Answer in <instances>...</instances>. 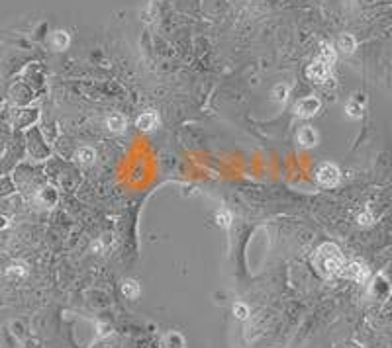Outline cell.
I'll return each instance as SVG.
<instances>
[{
    "label": "cell",
    "instance_id": "1",
    "mask_svg": "<svg viewBox=\"0 0 392 348\" xmlns=\"http://www.w3.org/2000/svg\"><path fill=\"white\" fill-rule=\"evenodd\" d=\"M314 264H316L318 272L322 276H339L345 266V258H343L342 250L333 243H324L322 247H318L316 254H314Z\"/></svg>",
    "mask_w": 392,
    "mask_h": 348
},
{
    "label": "cell",
    "instance_id": "2",
    "mask_svg": "<svg viewBox=\"0 0 392 348\" xmlns=\"http://www.w3.org/2000/svg\"><path fill=\"white\" fill-rule=\"evenodd\" d=\"M316 178H318V182H320L322 186L333 188V186H337V184H339V180H342V172H339L337 164H333V162H324V164H320V168H318Z\"/></svg>",
    "mask_w": 392,
    "mask_h": 348
},
{
    "label": "cell",
    "instance_id": "3",
    "mask_svg": "<svg viewBox=\"0 0 392 348\" xmlns=\"http://www.w3.org/2000/svg\"><path fill=\"white\" fill-rule=\"evenodd\" d=\"M320 108H322V102L316 96H308V98H302L296 102L294 112H296L298 118H312V115H316L320 112Z\"/></svg>",
    "mask_w": 392,
    "mask_h": 348
},
{
    "label": "cell",
    "instance_id": "4",
    "mask_svg": "<svg viewBox=\"0 0 392 348\" xmlns=\"http://www.w3.org/2000/svg\"><path fill=\"white\" fill-rule=\"evenodd\" d=\"M339 276H345V278L355 280V282H365L369 278V268L363 262H345V266H343Z\"/></svg>",
    "mask_w": 392,
    "mask_h": 348
},
{
    "label": "cell",
    "instance_id": "5",
    "mask_svg": "<svg viewBox=\"0 0 392 348\" xmlns=\"http://www.w3.org/2000/svg\"><path fill=\"white\" fill-rule=\"evenodd\" d=\"M329 71H331V67H329L328 63L318 59V61H314L308 67V76H310L314 82H326L329 76Z\"/></svg>",
    "mask_w": 392,
    "mask_h": 348
},
{
    "label": "cell",
    "instance_id": "6",
    "mask_svg": "<svg viewBox=\"0 0 392 348\" xmlns=\"http://www.w3.org/2000/svg\"><path fill=\"white\" fill-rule=\"evenodd\" d=\"M298 143L304 145V147H314L318 145V141H320V135H318V131L314 127H310V125H304L298 129Z\"/></svg>",
    "mask_w": 392,
    "mask_h": 348
},
{
    "label": "cell",
    "instance_id": "7",
    "mask_svg": "<svg viewBox=\"0 0 392 348\" xmlns=\"http://www.w3.org/2000/svg\"><path fill=\"white\" fill-rule=\"evenodd\" d=\"M157 125H159V115H157V112H151V110H149V112H143L138 118V127L141 131H151Z\"/></svg>",
    "mask_w": 392,
    "mask_h": 348
},
{
    "label": "cell",
    "instance_id": "8",
    "mask_svg": "<svg viewBox=\"0 0 392 348\" xmlns=\"http://www.w3.org/2000/svg\"><path fill=\"white\" fill-rule=\"evenodd\" d=\"M126 118L120 115V113H110L106 118V127L112 131V133H124L126 131Z\"/></svg>",
    "mask_w": 392,
    "mask_h": 348
},
{
    "label": "cell",
    "instance_id": "9",
    "mask_svg": "<svg viewBox=\"0 0 392 348\" xmlns=\"http://www.w3.org/2000/svg\"><path fill=\"white\" fill-rule=\"evenodd\" d=\"M75 159H76V162L89 166V164H92V162L96 161V151L92 149V147H81V149H76Z\"/></svg>",
    "mask_w": 392,
    "mask_h": 348
},
{
    "label": "cell",
    "instance_id": "10",
    "mask_svg": "<svg viewBox=\"0 0 392 348\" xmlns=\"http://www.w3.org/2000/svg\"><path fill=\"white\" fill-rule=\"evenodd\" d=\"M51 43H53L57 49H67V47H69V43H71V38H69V34H67V32L59 30V32H55V34H53Z\"/></svg>",
    "mask_w": 392,
    "mask_h": 348
},
{
    "label": "cell",
    "instance_id": "11",
    "mask_svg": "<svg viewBox=\"0 0 392 348\" xmlns=\"http://www.w3.org/2000/svg\"><path fill=\"white\" fill-rule=\"evenodd\" d=\"M320 59L324 63H328L329 67H331L333 61H335V49H333L329 43H322V47H320Z\"/></svg>",
    "mask_w": 392,
    "mask_h": 348
},
{
    "label": "cell",
    "instance_id": "12",
    "mask_svg": "<svg viewBox=\"0 0 392 348\" xmlns=\"http://www.w3.org/2000/svg\"><path fill=\"white\" fill-rule=\"evenodd\" d=\"M355 38L353 36H349V34H343L342 38H339V41H337V47L343 51V53H353L355 51Z\"/></svg>",
    "mask_w": 392,
    "mask_h": 348
},
{
    "label": "cell",
    "instance_id": "13",
    "mask_svg": "<svg viewBox=\"0 0 392 348\" xmlns=\"http://www.w3.org/2000/svg\"><path fill=\"white\" fill-rule=\"evenodd\" d=\"M122 294L129 299H136L139 296V286L138 282H134V280H126L124 284H122Z\"/></svg>",
    "mask_w": 392,
    "mask_h": 348
},
{
    "label": "cell",
    "instance_id": "14",
    "mask_svg": "<svg viewBox=\"0 0 392 348\" xmlns=\"http://www.w3.org/2000/svg\"><path fill=\"white\" fill-rule=\"evenodd\" d=\"M289 86L286 84H278L275 90H273V96H275V100H278V104H284L286 102V98H289Z\"/></svg>",
    "mask_w": 392,
    "mask_h": 348
},
{
    "label": "cell",
    "instance_id": "15",
    "mask_svg": "<svg viewBox=\"0 0 392 348\" xmlns=\"http://www.w3.org/2000/svg\"><path fill=\"white\" fill-rule=\"evenodd\" d=\"M216 221L220 227H224V229H228L229 223H231V213L226 212V210H220V212L216 213Z\"/></svg>",
    "mask_w": 392,
    "mask_h": 348
},
{
    "label": "cell",
    "instance_id": "16",
    "mask_svg": "<svg viewBox=\"0 0 392 348\" xmlns=\"http://www.w3.org/2000/svg\"><path fill=\"white\" fill-rule=\"evenodd\" d=\"M233 313H236L238 319H247V317H249V309H247L245 303H236V305H233Z\"/></svg>",
    "mask_w": 392,
    "mask_h": 348
},
{
    "label": "cell",
    "instance_id": "17",
    "mask_svg": "<svg viewBox=\"0 0 392 348\" xmlns=\"http://www.w3.org/2000/svg\"><path fill=\"white\" fill-rule=\"evenodd\" d=\"M347 113H349L351 118H361V113H363V112H361V108H359V106L355 104L353 100H351V102L347 104Z\"/></svg>",
    "mask_w": 392,
    "mask_h": 348
},
{
    "label": "cell",
    "instance_id": "18",
    "mask_svg": "<svg viewBox=\"0 0 392 348\" xmlns=\"http://www.w3.org/2000/svg\"><path fill=\"white\" fill-rule=\"evenodd\" d=\"M12 274H18V276H24V274H25L24 266H10V268H8V276H12Z\"/></svg>",
    "mask_w": 392,
    "mask_h": 348
},
{
    "label": "cell",
    "instance_id": "19",
    "mask_svg": "<svg viewBox=\"0 0 392 348\" xmlns=\"http://www.w3.org/2000/svg\"><path fill=\"white\" fill-rule=\"evenodd\" d=\"M371 221H373V217H371L369 213H361V215H359V223L367 225V223H371Z\"/></svg>",
    "mask_w": 392,
    "mask_h": 348
}]
</instances>
